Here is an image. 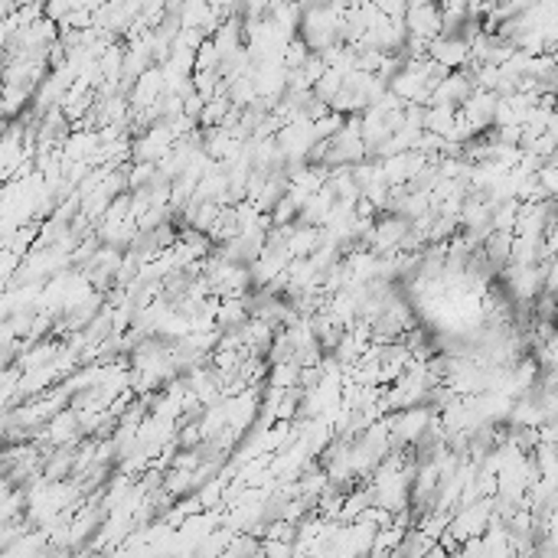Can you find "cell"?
<instances>
[{
	"mask_svg": "<svg viewBox=\"0 0 558 558\" xmlns=\"http://www.w3.org/2000/svg\"><path fill=\"white\" fill-rule=\"evenodd\" d=\"M405 33L408 36H418V40H435L441 33V10L435 4H421V7H408L402 16Z\"/></svg>",
	"mask_w": 558,
	"mask_h": 558,
	"instance_id": "cell-1",
	"label": "cell"
}]
</instances>
